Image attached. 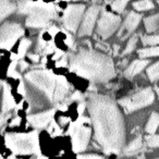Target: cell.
Returning <instances> with one entry per match:
<instances>
[{"label":"cell","instance_id":"d4e9b609","mask_svg":"<svg viewBox=\"0 0 159 159\" xmlns=\"http://www.w3.org/2000/svg\"><path fill=\"white\" fill-rule=\"evenodd\" d=\"M146 145L150 148H157L159 147V135L152 134V135H148L146 137Z\"/></svg>","mask_w":159,"mask_h":159},{"label":"cell","instance_id":"4316f807","mask_svg":"<svg viewBox=\"0 0 159 159\" xmlns=\"http://www.w3.org/2000/svg\"><path fill=\"white\" fill-rule=\"evenodd\" d=\"M126 5H128L126 1H113V2H111V8L113 9V11L120 13L125 9Z\"/></svg>","mask_w":159,"mask_h":159},{"label":"cell","instance_id":"2e32d148","mask_svg":"<svg viewBox=\"0 0 159 159\" xmlns=\"http://www.w3.org/2000/svg\"><path fill=\"white\" fill-rule=\"evenodd\" d=\"M16 10H18V6L10 1H0V23L6 18L11 16Z\"/></svg>","mask_w":159,"mask_h":159},{"label":"cell","instance_id":"9c48e42d","mask_svg":"<svg viewBox=\"0 0 159 159\" xmlns=\"http://www.w3.org/2000/svg\"><path fill=\"white\" fill-rule=\"evenodd\" d=\"M85 11V6L81 3H73L64 10L62 23L63 26L70 32H76L79 24L82 20V16Z\"/></svg>","mask_w":159,"mask_h":159},{"label":"cell","instance_id":"5bb4252c","mask_svg":"<svg viewBox=\"0 0 159 159\" xmlns=\"http://www.w3.org/2000/svg\"><path fill=\"white\" fill-rule=\"evenodd\" d=\"M147 64H148V60H146V59L134 60V61L124 70V76L129 80L133 79V77L136 76L139 73H141L142 71L147 66Z\"/></svg>","mask_w":159,"mask_h":159},{"label":"cell","instance_id":"4dcf8cb0","mask_svg":"<svg viewBox=\"0 0 159 159\" xmlns=\"http://www.w3.org/2000/svg\"><path fill=\"white\" fill-rule=\"evenodd\" d=\"M59 121L61 122V124H66V123H68V122H69V119H68V118H64V117H60Z\"/></svg>","mask_w":159,"mask_h":159},{"label":"cell","instance_id":"d6a6232c","mask_svg":"<svg viewBox=\"0 0 159 159\" xmlns=\"http://www.w3.org/2000/svg\"><path fill=\"white\" fill-rule=\"evenodd\" d=\"M156 159H159V158H156Z\"/></svg>","mask_w":159,"mask_h":159},{"label":"cell","instance_id":"6da1fadb","mask_svg":"<svg viewBox=\"0 0 159 159\" xmlns=\"http://www.w3.org/2000/svg\"><path fill=\"white\" fill-rule=\"evenodd\" d=\"M95 139L105 152H120L125 142V125L118 105L108 96L94 95L87 102Z\"/></svg>","mask_w":159,"mask_h":159},{"label":"cell","instance_id":"7402d4cb","mask_svg":"<svg viewBox=\"0 0 159 159\" xmlns=\"http://www.w3.org/2000/svg\"><path fill=\"white\" fill-rule=\"evenodd\" d=\"M133 8L137 11H147V10L154 9V3L148 0H143V1H137L133 3Z\"/></svg>","mask_w":159,"mask_h":159},{"label":"cell","instance_id":"30bf717a","mask_svg":"<svg viewBox=\"0 0 159 159\" xmlns=\"http://www.w3.org/2000/svg\"><path fill=\"white\" fill-rule=\"evenodd\" d=\"M24 35V29L16 23H5L0 25V45L7 47Z\"/></svg>","mask_w":159,"mask_h":159},{"label":"cell","instance_id":"ac0fdd59","mask_svg":"<svg viewBox=\"0 0 159 159\" xmlns=\"http://www.w3.org/2000/svg\"><path fill=\"white\" fill-rule=\"evenodd\" d=\"M158 125H159V115L157 112H152V115H150L149 118H148L147 123H146L145 131L148 133V134L152 135L155 132H156Z\"/></svg>","mask_w":159,"mask_h":159},{"label":"cell","instance_id":"4fadbf2b","mask_svg":"<svg viewBox=\"0 0 159 159\" xmlns=\"http://www.w3.org/2000/svg\"><path fill=\"white\" fill-rule=\"evenodd\" d=\"M141 19H142V16L134 11H131L128 13L125 18V21L123 23V26H122V30L120 31L119 34H121L123 31H125L126 33H132L133 31L136 30V27L139 26V22H141Z\"/></svg>","mask_w":159,"mask_h":159},{"label":"cell","instance_id":"7c38bea8","mask_svg":"<svg viewBox=\"0 0 159 159\" xmlns=\"http://www.w3.org/2000/svg\"><path fill=\"white\" fill-rule=\"evenodd\" d=\"M55 112V109H49V110L43 111V112L30 115L27 117V121L35 129H45L48 124L51 123V120H52Z\"/></svg>","mask_w":159,"mask_h":159},{"label":"cell","instance_id":"ba28073f","mask_svg":"<svg viewBox=\"0 0 159 159\" xmlns=\"http://www.w3.org/2000/svg\"><path fill=\"white\" fill-rule=\"evenodd\" d=\"M120 24L121 18L119 16H116L112 12L102 11L98 20L96 32L102 39H107L112 34H115V32L119 29Z\"/></svg>","mask_w":159,"mask_h":159},{"label":"cell","instance_id":"52a82bcc","mask_svg":"<svg viewBox=\"0 0 159 159\" xmlns=\"http://www.w3.org/2000/svg\"><path fill=\"white\" fill-rule=\"evenodd\" d=\"M87 119L81 118L76 122L71 124L70 134L72 139V148L75 152H82L87 148L89 139H91V129L85 125Z\"/></svg>","mask_w":159,"mask_h":159},{"label":"cell","instance_id":"3957f363","mask_svg":"<svg viewBox=\"0 0 159 159\" xmlns=\"http://www.w3.org/2000/svg\"><path fill=\"white\" fill-rule=\"evenodd\" d=\"M70 71L95 83H106L116 75L110 56L95 50H80L69 60Z\"/></svg>","mask_w":159,"mask_h":159},{"label":"cell","instance_id":"44dd1931","mask_svg":"<svg viewBox=\"0 0 159 159\" xmlns=\"http://www.w3.org/2000/svg\"><path fill=\"white\" fill-rule=\"evenodd\" d=\"M139 56L141 58H149V57H157L159 56V46L148 47L139 50Z\"/></svg>","mask_w":159,"mask_h":159},{"label":"cell","instance_id":"f546056e","mask_svg":"<svg viewBox=\"0 0 159 159\" xmlns=\"http://www.w3.org/2000/svg\"><path fill=\"white\" fill-rule=\"evenodd\" d=\"M29 57L31 58V59L33 60L34 62H38V60H39V56L36 55V53H35V55H33V53H30Z\"/></svg>","mask_w":159,"mask_h":159},{"label":"cell","instance_id":"1f68e13d","mask_svg":"<svg viewBox=\"0 0 159 159\" xmlns=\"http://www.w3.org/2000/svg\"><path fill=\"white\" fill-rule=\"evenodd\" d=\"M21 71H24V69L27 68V63H25V61H21Z\"/></svg>","mask_w":159,"mask_h":159},{"label":"cell","instance_id":"8992f818","mask_svg":"<svg viewBox=\"0 0 159 159\" xmlns=\"http://www.w3.org/2000/svg\"><path fill=\"white\" fill-rule=\"evenodd\" d=\"M155 100V93L152 89L146 87L141 91L136 92L129 97H124L119 100V105L124 109L126 113L133 112L144 107L152 105Z\"/></svg>","mask_w":159,"mask_h":159},{"label":"cell","instance_id":"9a60e30c","mask_svg":"<svg viewBox=\"0 0 159 159\" xmlns=\"http://www.w3.org/2000/svg\"><path fill=\"white\" fill-rule=\"evenodd\" d=\"M142 149H143V139L141 136H137L125 148H123V154L126 156H133L139 154Z\"/></svg>","mask_w":159,"mask_h":159},{"label":"cell","instance_id":"277c9868","mask_svg":"<svg viewBox=\"0 0 159 159\" xmlns=\"http://www.w3.org/2000/svg\"><path fill=\"white\" fill-rule=\"evenodd\" d=\"M18 11L26 16L25 25L31 29L46 27L50 24L56 16V9L53 3L22 1L18 2Z\"/></svg>","mask_w":159,"mask_h":159},{"label":"cell","instance_id":"7a4b0ae2","mask_svg":"<svg viewBox=\"0 0 159 159\" xmlns=\"http://www.w3.org/2000/svg\"><path fill=\"white\" fill-rule=\"evenodd\" d=\"M24 92L33 109H47L60 106L70 93V84L63 76L47 70H32L24 75Z\"/></svg>","mask_w":159,"mask_h":159},{"label":"cell","instance_id":"484cf974","mask_svg":"<svg viewBox=\"0 0 159 159\" xmlns=\"http://www.w3.org/2000/svg\"><path fill=\"white\" fill-rule=\"evenodd\" d=\"M31 40L29 39V38H25V39H23L22 42H21L20 44V47H19V57H22V56H24V53L27 51V49H29V47L31 46Z\"/></svg>","mask_w":159,"mask_h":159},{"label":"cell","instance_id":"8fae6325","mask_svg":"<svg viewBox=\"0 0 159 159\" xmlns=\"http://www.w3.org/2000/svg\"><path fill=\"white\" fill-rule=\"evenodd\" d=\"M99 6H92L87 9L86 13H85L84 18H83L82 25L80 26V30L77 32V35L80 37L82 36H89L92 34L95 26L96 20L98 18V14H99Z\"/></svg>","mask_w":159,"mask_h":159},{"label":"cell","instance_id":"cb8c5ba5","mask_svg":"<svg viewBox=\"0 0 159 159\" xmlns=\"http://www.w3.org/2000/svg\"><path fill=\"white\" fill-rule=\"evenodd\" d=\"M136 44H137V36L134 35L129 39V42H128V44H126L122 55H128V53L132 52V51L135 49V47H136Z\"/></svg>","mask_w":159,"mask_h":159},{"label":"cell","instance_id":"83f0119b","mask_svg":"<svg viewBox=\"0 0 159 159\" xmlns=\"http://www.w3.org/2000/svg\"><path fill=\"white\" fill-rule=\"evenodd\" d=\"M48 131H49V133H50L51 135H53V136L61 134V129L59 128V125H58V124L56 123L55 121H51L50 126H49Z\"/></svg>","mask_w":159,"mask_h":159},{"label":"cell","instance_id":"d6986e66","mask_svg":"<svg viewBox=\"0 0 159 159\" xmlns=\"http://www.w3.org/2000/svg\"><path fill=\"white\" fill-rule=\"evenodd\" d=\"M144 25H145V29L148 33H152V32L157 31L159 26V13L146 18L144 20Z\"/></svg>","mask_w":159,"mask_h":159},{"label":"cell","instance_id":"ffe728a7","mask_svg":"<svg viewBox=\"0 0 159 159\" xmlns=\"http://www.w3.org/2000/svg\"><path fill=\"white\" fill-rule=\"evenodd\" d=\"M146 73H147V76L150 82H156V81H158L159 80V61L152 64V66L146 70Z\"/></svg>","mask_w":159,"mask_h":159},{"label":"cell","instance_id":"f1b7e54d","mask_svg":"<svg viewBox=\"0 0 159 159\" xmlns=\"http://www.w3.org/2000/svg\"><path fill=\"white\" fill-rule=\"evenodd\" d=\"M8 118H9V115H8V113L0 112V129H1V126L6 123V121L8 120Z\"/></svg>","mask_w":159,"mask_h":159},{"label":"cell","instance_id":"e0dca14e","mask_svg":"<svg viewBox=\"0 0 159 159\" xmlns=\"http://www.w3.org/2000/svg\"><path fill=\"white\" fill-rule=\"evenodd\" d=\"M16 102H14L13 97L11 96L10 92L8 91V86L5 84V92H3V99H2V112L7 113L11 110L12 108H14Z\"/></svg>","mask_w":159,"mask_h":159},{"label":"cell","instance_id":"603a6c76","mask_svg":"<svg viewBox=\"0 0 159 159\" xmlns=\"http://www.w3.org/2000/svg\"><path fill=\"white\" fill-rule=\"evenodd\" d=\"M142 43L143 45H148V46L154 47L155 45L159 44V35H146L142 37Z\"/></svg>","mask_w":159,"mask_h":159},{"label":"cell","instance_id":"836d02e7","mask_svg":"<svg viewBox=\"0 0 159 159\" xmlns=\"http://www.w3.org/2000/svg\"><path fill=\"white\" fill-rule=\"evenodd\" d=\"M158 3H159V2H158Z\"/></svg>","mask_w":159,"mask_h":159},{"label":"cell","instance_id":"5b68a950","mask_svg":"<svg viewBox=\"0 0 159 159\" xmlns=\"http://www.w3.org/2000/svg\"><path fill=\"white\" fill-rule=\"evenodd\" d=\"M7 146L16 155H39L37 131L30 133H8L5 136Z\"/></svg>","mask_w":159,"mask_h":159}]
</instances>
